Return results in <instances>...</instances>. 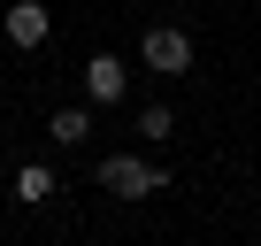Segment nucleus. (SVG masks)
Masks as SVG:
<instances>
[{
  "mask_svg": "<svg viewBox=\"0 0 261 246\" xmlns=\"http://www.w3.org/2000/svg\"><path fill=\"white\" fill-rule=\"evenodd\" d=\"M46 131H54V146H85V139H92V115H85V108H62Z\"/></svg>",
  "mask_w": 261,
  "mask_h": 246,
  "instance_id": "nucleus-6",
  "label": "nucleus"
},
{
  "mask_svg": "<svg viewBox=\"0 0 261 246\" xmlns=\"http://www.w3.org/2000/svg\"><path fill=\"white\" fill-rule=\"evenodd\" d=\"M8 46H46V8H39V0H16V8H8Z\"/></svg>",
  "mask_w": 261,
  "mask_h": 246,
  "instance_id": "nucleus-4",
  "label": "nucleus"
},
{
  "mask_svg": "<svg viewBox=\"0 0 261 246\" xmlns=\"http://www.w3.org/2000/svg\"><path fill=\"white\" fill-rule=\"evenodd\" d=\"M85 92H92L100 108H115V100L130 92V69H123V54H92V62H85Z\"/></svg>",
  "mask_w": 261,
  "mask_h": 246,
  "instance_id": "nucleus-3",
  "label": "nucleus"
},
{
  "mask_svg": "<svg viewBox=\"0 0 261 246\" xmlns=\"http://www.w3.org/2000/svg\"><path fill=\"white\" fill-rule=\"evenodd\" d=\"M139 139H177V115H169L162 100H146V108H139Z\"/></svg>",
  "mask_w": 261,
  "mask_h": 246,
  "instance_id": "nucleus-7",
  "label": "nucleus"
},
{
  "mask_svg": "<svg viewBox=\"0 0 261 246\" xmlns=\"http://www.w3.org/2000/svg\"><path fill=\"white\" fill-rule=\"evenodd\" d=\"M139 62H146L154 77H185V69H192V39H185V31H169V23H154V31H146V46H139Z\"/></svg>",
  "mask_w": 261,
  "mask_h": 246,
  "instance_id": "nucleus-2",
  "label": "nucleus"
},
{
  "mask_svg": "<svg viewBox=\"0 0 261 246\" xmlns=\"http://www.w3.org/2000/svg\"><path fill=\"white\" fill-rule=\"evenodd\" d=\"M16 200H23V208L54 200V169H46V162H23V169H16Z\"/></svg>",
  "mask_w": 261,
  "mask_h": 246,
  "instance_id": "nucleus-5",
  "label": "nucleus"
},
{
  "mask_svg": "<svg viewBox=\"0 0 261 246\" xmlns=\"http://www.w3.org/2000/svg\"><path fill=\"white\" fill-rule=\"evenodd\" d=\"M100 185H108L115 200H154V192H162V169H154V162H130V154H108V162H100Z\"/></svg>",
  "mask_w": 261,
  "mask_h": 246,
  "instance_id": "nucleus-1",
  "label": "nucleus"
}]
</instances>
